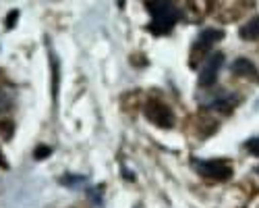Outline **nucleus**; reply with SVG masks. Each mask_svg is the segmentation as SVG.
Returning a JSON list of instances; mask_svg holds the SVG:
<instances>
[{
  "instance_id": "1",
  "label": "nucleus",
  "mask_w": 259,
  "mask_h": 208,
  "mask_svg": "<svg viewBox=\"0 0 259 208\" xmlns=\"http://www.w3.org/2000/svg\"><path fill=\"white\" fill-rule=\"evenodd\" d=\"M147 11L152 15V23H149V31H154L156 36L168 33L179 21V11L172 0H147Z\"/></svg>"
},
{
  "instance_id": "7",
  "label": "nucleus",
  "mask_w": 259,
  "mask_h": 208,
  "mask_svg": "<svg viewBox=\"0 0 259 208\" xmlns=\"http://www.w3.org/2000/svg\"><path fill=\"white\" fill-rule=\"evenodd\" d=\"M234 104H236V98H234V96L222 94V96L211 98V102L207 104V107H209L211 111H218V113H230V111L234 109Z\"/></svg>"
},
{
  "instance_id": "4",
  "label": "nucleus",
  "mask_w": 259,
  "mask_h": 208,
  "mask_svg": "<svg viewBox=\"0 0 259 208\" xmlns=\"http://www.w3.org/2000/svg\"><path fill=\"white\" fill-rule=\"evenodd\" d=\"M224 38V33L220 29H205L199 33L195 46H193V54H191V67H197L201 58L207 54V50L215 44V42H220Z\"/></svg>"
},
{
  "instance_id": "2",
  "label": "nucleus",
  "mask_w": 259,
  "mask_h": 208,
  "mask_svg": "<svg viewBox=\"0 0 259 208\" xmlns=\"http://www.w3.org/2000/svg\"><path fill=\"white\" fill-rule=\"evenodd\" d=\"M191 164L195 166V171L211 181H228L232 177V166L230 160H222V158H211V160H191Z\"/></svg>"
},
{
  "instance_id": "16",
  "label": "nucleus",
  "mask_w": 259,
  "mask_h": 208,
  "mask_svg": "<svg viewBox=\"0 0 259 208\" xmlns=\"http://www.w3.org/2000/svg\"><path fill=\"white\" fill-rule=\"evenodd\" d=\"M255 173H257V175H259V166H257V169H255Z\"/></svg>"
},
{
  "instance_id": "10",
  "label": "nucleus",
  "mask_w": 259,
  "mask_h": 208,
  "mask_svg": "<svg viewBox=\"0 0 259 208\" xmlns=\"http://www.w3.org/2000/svg\"><path fill=\"white\" fill-rule=\"evenodd\" d=\"M245 148H247V150H249L253 156H259V135H257V137H251V140H247Z\"/></svg>"
},
{
  "instance_id": "5",
  "label": "nucleus",
  "mask_w": 259,
  "mask_h": 208,
  "mask_svg": "<svg viewBox=\"0 0 259 208\" xmlns=\"http://www.w3.org/2000/svg\"><path fill=\"white\" fill-rule=\"evenodd\" d=\"M222 65H224V54L222 52L209 54V58L205 60V65L199 73V86L201 88H211L215 83V79H218V73H220Z\"/></svg>"
},
{
  "instance_id": "8",
  "label": "nucleus",
  "mask_w": 259,
  "mask_h": 208,
  "mask_svg": "<svg viewBox=\"0 0 259 208\" xmlns=\"http://www.w3.org/2000/svg\"><path fill=\"white\" fill-rule=\"evenodd\" d=\"M239 36L243 40H259V15L257 17H251L247 23L239 29Z\"/></svg>"
},
{
  "instance_id": "11",
  "label": "nucleus",
  "mask_w": 259,
  "mask_h": 208,
  "mask_svg": "<svg viewBox=\"0 0 259 208\" xmlns=\"http://www.w3.org/2000/svg\"><path fill=\"white\" fill-rule=\"evenodd\" d=\"M50 154H52V150L48 148V146H37L35 152H33L35 160H41V158H46V156H50Z\"/></svg>"
},
{
  "instance_id": "13",
  "label": "nucleus",
  "mask_w": 259,
  "mask_h": 208,
  "mask_svg": "<svg viewBox=\"0 0 259 208\" xmlns=\"http://www.w3.org/2000/svg\"><path fill=\"white\" fill-rule=\"evenodd\" d=\"M9 107H11V98H9L3 90H0V113H5Z\"/></svg>"
},
{
  "instance_id": "3",
  "label": "nucleus",
  "mask_w": 259,
  "mask_h": 208,
  "mask_svg": "<svg viewBox=\"0 0 259 208\" xmlns=\"http://www.w3.org/2000/svg\"><path fill=\"white\" fill-rule=\"evenodd\" d=\"M143 113L149 121H152L154 125H158V127H162V129H170L172 125H175V113H172L170 107L162 100H156V98L147 100L145 107H143Z\"/></svg>"
},
{
  "instance_id": "6",
  "label": "nucleus",
  "mask_w": 259,
  "mask_h": 208,
  "mask_svg": "<svg viewBox=\"0 0 259 208\" xmlns=\"http://www.w3.org/2000/svg\"><path fill=\"white\" fill-rule=\"evenodd\" d=\"M232 73L239 75V77H245V79H253V81H259V71L255 69V65L247 58H236L232 62Z\"/></svg>"
},
{
  "instance_id": "15",
  "label": "nucleus",
  "mask_w": 259,
  "mask_h": 208,
  "mask_svg": "<svg viewBox=\"0 0 259 208\" xmlns=\"http://www.w3.org/2000/svg\"><path fill=\"white\" fill-rule=\"evenodd\" d=\"M0 166H3V169H7V160H5L3 154H0Z\"/></svg>"
},
{
  "instance_id": "9",
  "label": "nucleus",
  "mask_w": 259,
  "mask_h": 208,
  "mask_svg": "<svg viewBox=\"0 0 259 208\" xmlns=\"http://www.w3.org/2000/svg\"><path fill=\"white\" fill-rule=\"evenodd\" d=\"M85 181H88V177H83V175H64V177H60V183L67 185V187H81Z\"/></svg>"
},
{
  "instance_id": "14",
  "label": "nucleus",
  "mask_w": 259,
  "mask_h": 208,
  "mask_svg": "<svg viewBox=\"0 0 259 208\" xmlns=\"http://www.w3.org/2000/svg\"><path fill=\"white\" fill-rule=\"evenodd\" d=\"M17 15H19V11H13V13H9V19H7V27H13V25L17 23Z\"/></svg>"
},
{
  "instance_id": "12",
  "label": "nucleus",
  "mask_w": 259,
  "mask_h": 208,
  "mask_svg": "<svg viewBox=\"0 0 259 208\" xmlns=\"http://www.w3.org/2000/svg\"><path fill=\"white\" fill-rule=\"evenodd\" d=\"M11 131H13V123H11V121H5L3 125H0V133H3L5 140H9V137L13 135Z\"/></svg>"
}]
</instances>
